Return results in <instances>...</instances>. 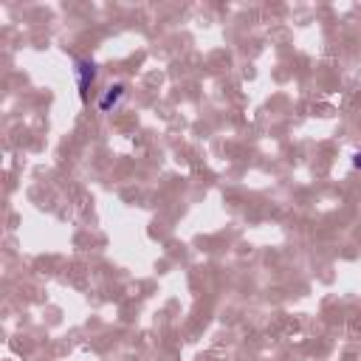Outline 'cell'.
<instances>
[{
    "instance_id": "cell-1",
    "label": "cell",
    "mask_w": 361,
    "mask_h": 361,
    "mask_svg": "<svg viewBox=\"0 0 361 361\" xmlns=\"http://www.w3.org/2000/svg\"><path fill=\"white\" fill-rule=\"evenodd\" d=\"M73 73H76L79 99H82V102H87V90H90V87H93V82H96V65H93L90 59H76Z\"/></svg>"
},
{
    "instance_id": "cell-2",
    "label": "cell",
    "mask_w": 361,
    "mask_h": 361,
    "mask_svg": "<svg viewBox=\"0 0 361 361\" xmlns=\"http://www.w3.org/2000/svg\"><path fill=\"white\" fill-rule=\"evenodd\" d=\"M124 93H127V87H124V82H116V85H110L107 90H104V96L99 99V113H110L121 99H124Z\"/></svg>"
},
{
    "instance_id": "cell-3",
    "label": "cell",
    "mask_w": 361,
    "mask_h": 361,
    "mask_svg": "<svg viewBox=\"0 0 361 361\" xmlns=\"http://www.w3.org/2000/svg\"><path fill=\"white\" fill-rule=\"evenodd\" d=\"M353 166H355V169H361V149L353 155Z\"/></svg>"
}]
</instances>
